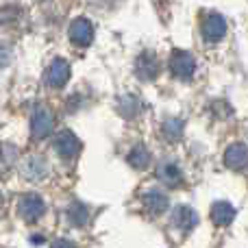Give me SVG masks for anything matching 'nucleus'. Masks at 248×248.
<instances>
[{
  "mask_svg": "<svg viewBox=\"0 0 248 248\" xmlns=\"http://www.w3.org/2000/svg\"><path fill=\"white\" fill-rule=\"evenodd\" d=\"M55 150L63 161H72L81 153V141L72 131H61L55 137Z\"/></svg>",
  "mask_w": 248,
  "mask_h": 248,
  "instance_id": "3",
  "label": "nucleus"
},
{
  "mask_svg": "<svg viewBox=\"0 0 248 248\" xmlns=\"http://www.w3.org/2000/svg\"><path fill=\"white\" fill-rule=\"evenodd\" d=\"M135 74L140 81H155L159 77V61L157 55L150 50H144L135 59Z\"/></svg>",
  "mask_w": 248,
  "mask_h": 248,
  "instance_id": "7",
  "label": "nucleus"
},
{
  "mask_svg": "<svg viewBox=\"0 0 248 248\" xmlns=\"http://www.w3.org/2000/svg\"><path fill=\"white\" fill-rule=\"evenodd\" d=\"M194 70H196V63H194V57L185 50H172L170 55V72L174 74L181 81H187V78L194 77Z\"/></svg>",
  "mask_w": 248,
  "mask_h": 248,
  "instance_id": "2",
  "label": "nucleus"
},
{
  "mask_svg": "<svg viewBox=\"0 0 248 248\" xmlns=\"http://www.w3.org/2000/svg\"><path fill=\"white\" fill-rule=\"evenodd\" d=\"M172 222H174V227H179L181 231L187 233V231H192V229L196 227L198 216H196V211H194L192 207L181 205V207H176L174 214H172Z\"/></svg>",
  "mask_w": 248,
  "mask_h": 248,
  "instance_id": "12",
  "label": "nucleus"
},
{
  "mask_svg": "<svg viewBox=\"0 0 248 248\" xmlns=\"http://www.w3.org/2000/svg\"><path fill=\"white\" fill-rule=\"evenodd\" d=\"M118 111L124 118H135L137 113L141 111V103L137 96H124V98L118 103Z\"/></svg>",
  "mask_w": 248,
  "mask_h": 248,
  "instance_id": "18",
  "label": "nucleus"
},
{
  "mask_svg": "<svg viewBox=\"0 0 248 248\" xmlns=\"http://www.w3.org/2000/svg\"><path fill=\"white\" fill-rule=\"evenodd\" d=\"M233 218H235V209H233V205H229V202L220 201L211 207V220H214V224H218V227L231 224Z\"/></svg>",
  "mask_w": 248,
  "mask_h": 248,
  "instance_id": "14",
  "label": "nucleus"
},
{
  "mask_svg": "<svg viewBox=\"0 0 248 248\" xmlns=\"http://www.w3.org/2000/svg\"><path fill=\"white\" fill-rule=\"evenodd\" d=\"M44 81L52 90H61L70 81V63L65 59H55L48 65L46 74H44Z\"/></svg>",
  "mask_w": 248,
  "mask_h": 248,
  "instance_id": "6",
  "label": "nucleus"
},
{
  "mask_svg": "<svg viewBox=\"0 0 248 248\" xmlns=\"http://www.w3.org/2000/svg\"><path fill=\"white\" fill-rule=\"evenodd\" d=\"M0 207H2V194H0Z\"/></svg>",
  "mask_w": 248,
  "mask_h": 248,
  "instance_id": "22",
  "label": "nucleus"
},
{
  "mask_svg": "<svg viewBox=\"0 0 248 248\" xmlns=\"http://www.w3.org/2000/svg\"><path fill=\"white\" fill-rule=\"evenodd\" d=\"M55 128V118H52L50 109L46 107H35L33 116H31V133H33L35 140H44L48 137Z\"/></svg>",
  "mask_w": 248,
  "mask_h": 248,
  "instance_id": "4",
  "label": "nucleus"
},
{
  "mask_svg": "<svg viewBox=\"0 0 248 248\" xmlns=\"http://www.w3.org/2000/svg\"><path fill=\"white\" fill-rule=\"evenodd\" d=\"M157 179L168 187H179L183 183V172L176 163H161L157 170Z\"/></svg>",
  "mask_w": 248,
  "mask_h": 248,
  "instance_id": "13",
  "label": "nucleus"
},
{
  "mask_svg": "<svg viewBox=\"0 0 248 248\" xmlns=\"http://www.w3.org/2000/svg\"><path fill=\"white\" fill-rule=\"evenodd\" d=\"M92 39H94V26H92V22L87 17H77L70 24V42L85 48L92 44Z\"/></svg>",
  "mask_w": 248,
  "mask_h": 248,
  "instance_id": "8",
  "label": "nucleus"
},
{
  "mask_svg": "<svg viewBox=\"0 0 248 248\" xmlns=\"http://www.w3.org/2000/svg\"><path fill=\"white\" fill-rule=\"evenodd\" d=\"M224 166L231 170H244L248 168V148L244 144H231L224 153Z\"/></svg>",
  "mask_w": 248,
  "mask_h": 248,
  "instance_id": "11",
  "label": "nucleus"
},
{
  "mask_svg": "<svg viewBox=\"0 0 248 248\" xmlns=\"http://www.w3.org/2000/svg\"><path fill=\"white\" fill-rule=\"evenodd\" d=\"M126 161L131 163L135 170H144V168H148V163H150V153H148V148H146L144 144L133 146L131 153H128V157H126Z\"/></svg>",
  "mask_w": 248,
  "mask_h": 248,
  "instance_id": "16",
  "label": "nucleus"
},
{
  "mask_svg": "<svg viewBox=\"0 0 248 248\" xmlns=\"http://www.w3.org/2000/svg\"><path fill=\"white\" fill-rule=\"evenodd\" d=\"M141 202H144V209L148 211L150 216H161L163 211L168 209V205H170L168 196L161 189H150V192H146L144 196H141Z\"/></svg>",
  "mask_w": 248,
  "mask_h": 248,
  "instance_id": "10",
  "label": "nucleus"
},
{
  "mask_svg": "<svg viewBox=\"0 0 248 248\" xmlns=\"http://www.w3.org/2000/svg\"><path fill=\"white\" fill-rule=\"evenodd\" d=\"M20 174L24 176L26 181H42L44 176L48 174V161L44 157L33 155V157H29V159H24V161H22Z\"/></svg>",
  "mask_w": 248,
  "mask_h": 248,
  "instance_id": "9",
  "label": "nucleus"
},
{
  "mask_svg": "<svg viewBox=\"0 0 248 248\" xmlns=\"http://www.w3.org/2000/svg\"><path fill=\"white\" fill-rule=\"evenodd\" d=\"M0 157H2L4 166H11V163L16 161V148H13V146H7V144H4L2 150H0Z\"/></svg>",
  "mask_w": 248,
  "mask_h": 248,
  "instance_id": "19",
  "label": "nucleus"
},
{
  "mask_svg": "<svg viewBox=\"0 0 248 248\" xmlns=\"http://www.w3.org/2000/svg\"><path fill=\"white\" fill-rule=\"evenodd\" d=\"M161 133L168 141L181 140V135H183V120H179V118H168L161 126Z\"/></svg>",
  "mask_w": 248,
  "mask_h": 248,
  "instance_id": "17",
  "label": "nucleus"
},
{
  "mask_svg": "<svg viewBox=\"0 0 248 248\" xmlns=\"http://www.w3.org/2000/svg\"><path fill=\"white\" fill-rule=\"evenodd\" d=\"M65 216H68V220H70L72 227H85L87 220H90V211H87V207L83 205L81 201H74L72 205L68 207Z\"/></svg>",
  "mask_w": 248,
  "mask_h": 248,
  "instance_id": "15",
  "label": "nucleus"
},
{
  "mask_svg": "<svg viewBox=\"0 0 248 248\" xmlns=\"http://www.w3.org/2000/svg\"><path fill=\"white\" fill-rule=\"evenodd\" d=\"M11 57H13V52H11V48H9V44L0 42V68L11 63Z\"/></svg>",
  "mask_w": 248,
  "mask_h": 248,
  "instance_id": "20",
  "label": "nucleus"
},
{
  "mask_svg": "<svg viewBox=\"0 0 248 248\" xmlns=\"http://www.w3.org/2000/svg\"><path fill=\"white\" fill-rule=\"evenodd\" d=\"M17 211H20V216L26 222H37L44 216V211H46V202H44V198L39 194H24L20 198Z\"/></svg>",
  "mask_w": 248,
  "mask_h": 248,
  "instance_id": "5",
  "label": "nucleus"
},
{
  "mask_svg": "<svg viewBox=\"0 0 248 248\" xmlns=\"http://www.w3.org/2000/svg\"><path fill=\"white\" fill-rule=\"evenodd\" d=\"M50 248H77V246H74V242H70V240H65V237H61V240H55V242H52Z\"/></svg>",
  "mask_w": 248,
  "mask_h": 248,
  "instance_id": "21",
  "label": "nucleus"
},
{
  "mask_svg": "<svg viewBox=\"0 0 248 248\" xmlns=\"http://www.w3.org/2000/svg\"><path fill=\"white\" fill-rule=\"evenodd\" d=\"M201 31L205 42L209 44H218L220 39L227 35V20H224L220 13H205L201 20Z\"/></svg>",
  "mask_w": 248,
  "mask_h": 248,
  "instance_id": "1",
  "label": "nucleus"
}]
</instances>
